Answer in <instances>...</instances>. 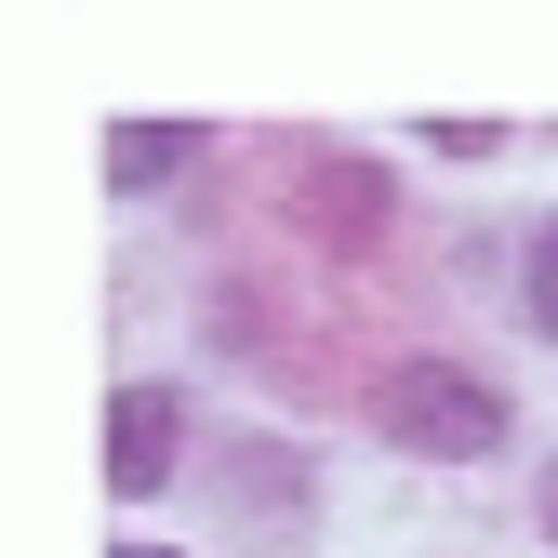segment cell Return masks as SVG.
<instances>
[{"instance_id":"1","label":"cell","mask_w":558,"mask_h":558,"mask_svg":"<svg viewBox=\"0 0 558 558\" xmlns=\"http://www.w3.org/2000/svg\"><path fill=\"white\" fill-rule=\"evenodd\" d=\"M386 426H399L412 452H493V439H506V399L465 386V373H439V360H399V373H386Z\"/></svg>"},{"instance_id":"2","label":"cell","mask_w":558,"mask_h":558,"mask_svg":"<svg viewBox=\"0 0 558 558\" xmlns=\"http://www.w3.org/2000/svg\"><path fill=\"white\" fill-rule=\"evenodd\" d=\"M107 478H120V493H160V478H173V399L160 386H133L107 412Z\"/></svg>"},{"instance_id":"3","label":"cell","mask_w":558,"mask_h":558,"mask_svg":"<svg viewBox=\"0 0 558 558\" xmlns=\"http://www.w3.org/2000/svg\"><path fill=\"white\" fill-rule=\"evenodd\" d=\"M173 160H186V133H160V120H147V133H120V147H107V173H120V186H160Z\"/></svg>"},{"instance_id":"4","label":"cell","mask_w":558,"mask_h":558,"mask_svg":"<svg viewBox=\"0 0 558 558\" xmlns=\"http://www.w3.org/2000/svg\"><path fill=\"white\" fill-rule=\"evenodd\" d=\"M532 279H545V319H558V227H545V266H532Z\"/></svg>"},{"instance_id":"5","label":"cell","mask_w":558,"mask_h":558,"mask_svg":"<svg viewBox=\"0 0 558 558\" xmlns=\"http://www.w3.org/2000/svg\"><path fill=\"white\" fill-rule=\"evenodd\" d=\"M133 558H160V545H133Z\"/></svg>"}]
</instances>
